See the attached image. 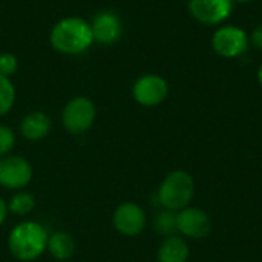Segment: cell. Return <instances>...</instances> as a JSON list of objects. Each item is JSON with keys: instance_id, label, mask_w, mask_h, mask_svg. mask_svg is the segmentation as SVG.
Here are the masks:
<instances>
[{"instance_id": "7", "label": "cell", "mask_w": 262, "mask_h": 262, "mask_svg": "<svg viewBox=\"0 0 262 262\" xmlns=\"http://www.w3.org/2000/svg\"><path fill=\"white\" fill-rule=\"evenodd\" d=\"M112 224L114 229L123 236H138L147 226V215L146 210L132 201H124L117 206L112 213Z\"/></svg>"}, {"instance_id": "21", "label": "cell", "mask_w": 262, "mask_h": 262, "mask_svg": "<svg viewBox=\"0 0 262 262\" xmlns=\"http://www.w3.org/2000/svg\"><path fill=\"white\" fill-rule=\"evenodd\" d=\"M8 213H9V210H8V204H6V201L0 196V227H2V226H3V223L6 221Z\"/></svg>"}, {"instance_id": "18", "label": "cell", "mask_w": 262, "mask_h": 262, "mask_svg": "<svg viewBox=\"0 0 262 262\" xmlns=\"http://www.w3.org/2000/svg\"><path fill=\"white\" fill-rule=\"evenodd\" d=\"M15 143H17L15 132L6 124H0V158L9 155L15 147Z\"/></svg>"}, {"instance_id": "20", "label": "cell", "mask_w": 262, "mask_h": 262, "mask_svg": "<svg viewBox=\"0 0 262 262\" xmlns=\"http://www.w3.org/2000/svg\"><path fill=\"white\" fill-rule=\"evenodd\" d=\"M252 43L256 49L262 51V23L259 26H256L252 32Z\"/></svg>"}, {"instance_id": "2", "label": "cell", "mask_w": 262, "mask_h": 262, "mask_svg": "<svg viewBox=\"0 0 262 262\" xmlns=\"http://www.w3.org/2000/svg\"><path fill=\"white\" fill-rule=\"evenodd\" d=\"M49 233L43 224L32 220H25L15 224L8 235V250L14 259L20 262H34L46 253Z\"/></svg>"}, {"instance_id": "11", "label": "cell", "mask_w": 262, "mask_h": 262, "mask_svg": "<svg viewBox=\"0 0 262 262\" xmlns=\"http://www.w3.org/2000/svg\"><path fill=\"white\" fill-rule=\"evenodd\" d=\"M233 0H189V12L203 25H220L230 17Z\"/></svg>"}, {"instance_id": "3", "label": "cell", "mask_w": 262, "mask_h": 262, "mask_svg": "<svg viewBox=\"0 0 262 262\" xmlns=\"http://www.w3.org/2000/svg\"><path fill=\"white\" fill-rule=\"evenodd\" d=\"M157 204L161 209L180 212L189 207L195 196L193 177L186 170H173L164 177L157 190Z\"/></svg>"}, {"instance_id": "13", "label": "cell", "mask_w": 262, "mask_h": 262, "mask_svg": "<svg viewBox=\"0 0 262 262\" xmlns=\"http://www.w3.org/2000/svg\"><path fill=\"white\" fill-rule=\"evenodd\" d=\"M189 256H190L189 244L183 236L178 235L164 238L157 252L158 262H187Z\"/></svg>"}, {"instance_id": "16", "label": "cell", "mask_w": 262, "mask_h": 262, "mask_svg": "<svg viewBox=\"0 0 262 262\" xmlns=\"http://www.w3.org/2000/svg\"><path fill=\"white\" fill-rule=\"evenodd\" d=\"M154 230L163 236L169 238L178 233V212L161 209L154 216Z\"/></svg>"}, {"instance_id": "6", "label": "cell", "mask_w": 262, "mask_h": 262, "mask_svg": "<svg viewBox=\"0 0 262 262\" xmlns=\"http://www.w3.org/2000/svg\"><path fill=\"white\" fill-rule=\"evenodd\" d=\"M132 98L143 107H157L169 95V83L158 74H144L132 84Z\"/></svg>"}, {"instance_id": "8", "label": "cell", "mask_w": 262, "mask_h": 262, "mask_svg": "<svg viewBox=\"0 0 262 262\" xmlns=\"http://www.w3.org/2000/svg\"><path fill=\"white\" fill-rule=\"evenodd\" d=\"M212 46L215 52L224 58H235L243 55L249 48V35L244 29L227 25L216 29L212 38Z\"/></svg>"}, {"instance_id": "1", "label": "cell", "mask_w": 262, "mask_h": 262, "mask_svg": "<svg viewBox=\"0 0 262 262\" xmlns=\"http://www.w3.org/2000/svg\"><path fill=\"white\" fill-rule=\"evenodd\" d=\"M91 23L78 15L63 17L54 23L49 32V45L63 55H81L94 45Z\"/></svg>"}, {"instance_id": "19", "label": "cell", "mask_w": 262, "mask_h": 262, "mask_svg": "<svg viewBox=\"0 0 262 262\" xmlns=\"http://www.w3.org/2000/svg\"><path fill=\"white\" fill-rule=\"evenodd\" d=\"M18 71V58L12 52L0 54V75L11 78Z\"/></svg>"}, {"instance_id": "15", "label": "cell", "mask_w": 262, "mask_h": 262, "mask_svg": "<svg viewBox=\"0 0 262 262\" xmlns=\"http://www.w3.org/2000/svg\"><path fill=\"white\" fill-rule=\"evenodd\" d=\"M6 204H8L9 213L25 218V216H29L34 212V209L37 206V201H35V196L31 192H26L23 189V190L14 192L12 196L6 201Z\"/></svg>"}, {"instance_id": "12", "label": "cell", "mask_w": 262, "mask_h": 262, "mask_svg": "<svg viewBox=\"0 0 262 262\" xmlns=\"http://www.w3.org/2000/svg\"><path fill=\"white\" fill-rule=\"evenodd\" d=\"M51 129H52V120L45 111H32L26 114L18 126L20 135L31 143H37L46 138Z\"/></svg>"}, {"instance_id": "14", "label": "cell", "mask_w": 262, "mask_h": 262, "mask_svg": "<svg viewBox=\"0 0 262 262\" xmlns=\"http://www.w3.org/2000/svg\"><path fill=\"white\" fill-rule=\"evenodd\" d=\"M46 252L55 261H69L77 252V243H75V239H74V236L71 233L58 230V232H54V233L49 235Z\"/></svg>"}, {"instance_id": "23", "label": "cell", "mask_w": 262, "mask_h": 262, "mask_svg": "<svg viewBox=\"0 0 262 262\" xmlns=\"http://www.w3.org/2000/svg\"><path fill=\"white\" fill-rule=\"evenodd\" d=\"M235 2H239V3H249V2H252V0H233V3Z\"/></svg>"}, {"instance_id": "4", "label": "cell", "mask_w": 262, "mask_h": 262, "mask_svg": "<svg viewBox=\"0 0 262 262\" xmlns=\"http://www.w3.org/2000/svg\"><path fill=\"white\" fill-rule=\"evenodd\" d=\"M97 120V106L86 95H77L68 100L61 111V123L68 134L83 135L91 130Z\"/></svg>"}, {"instance_id": "10", "label": "cell", "mask_w": 262, "mask_h": 262, "mask_svg": "<svg viewBox=\"0 0 262 262\" xmlns=\"http://www.w3.org/2000/svg\"><path fill=\"white\" fill-rule=\"evenodd\" d=\"M210 216L198 207H186L178 212V233L187 239H204L212 232Z\"/></svg>"}, {"instance_id": "22", "label": "cell", "mask_w": 262, "mask_h": 262, "mask_svg": "<svg viewBox=\"0 0 262 262\" xmlns=\"http://www.w3.org/2000/svg\"><path fill=\"white\" fill-rule=\"evenodd\" d=\"M258 81H259V84L262 86V64L259 66V69H258Z\"/></svg>"}, {"instance_id": "9", "label": "cell", "mask_w": 262, "mask_h": 262, "mask_svg": "<svg viewBox=\"0 0 262 262\" xmlns=\"http://www.w3.org/2000/svg\"><path fill=\"white\" fill-rule=\"evenodd\" d=\"M89 23H91L94 41L98 45L111 46L123 37L124 32L123 21L120 15L111 9L98 11Z\"/></svg>"}, {"instance_id": "17", "label": "cell", "mask_w": 262, "mask_h": 262, "mask_svg": "<svg viewBox=\"0 0 262 262\" xmlns=\"http://www.w3.org/2000/svg\"><path fill=\"white\" fill-rule=\"evenodd\" d=\"M17 100V89L11 78L0 75V117L9 114Z\"/></svg>"}, {"instance_id": "5", "label": "cell", "mask_w": 262, "mask_h": 262, "mask_svg": "<svg viewBox=\"0 0 262 262\" xmlns=\"http://www.w3.org/2000/svg\"><path fill=\"white\" fill-rule=\"evenodd\" d=\"M34 169L31 163L15 154L0 158V186L6 190H23L32 181Z\"/></svg>"}]
</instances>
